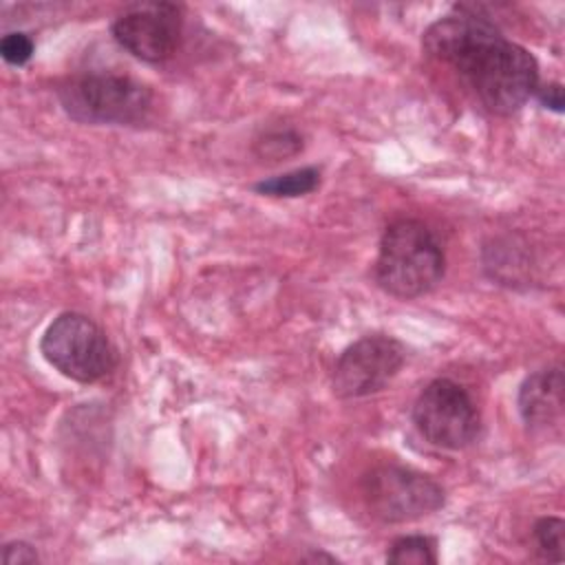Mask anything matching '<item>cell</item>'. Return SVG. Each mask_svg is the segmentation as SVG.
Listing matches in <instances>:
<instances>
[{"label": "cell", "instance_id": "1", "mask_svg": "<svg viewBox=\"0 0 565 565\" xmlns=\"http://www.w3.org/2000/svg\"><path fill=\"white\" fill-rule=\"evenodd\" d=\"M422 46L435 62L457 71L492 115L521 110L539 86L534 55L472 11L459 9L433 22Z\"/></svg>", "mask_w": 565, "mask_h": 565}, {"label": "cell", "instance_id": "2", "mask_svg": "<svg viewBox=\"0 0 565 565\" xmlns=\"http://www.w3.org/2000/svg\"><path fill=\"white\" fill-rule=\"evenodd\" d=\"M446 256L435 232L417 218L393 221L375 258V282L395 298H417L444 278Z\"/></svg>", "mask_w": 565, "mask_h": 565}, {"label": "cell", "instance_id": "3", "mask_svg": "<svg viewBox=\"0 0 565 565\" xmlns=\"http://www.w3.org/2000/svg\"><path fill=\"white\" fill-rule=\"evenodd\" d=\"M62 108L82 124H139L150 106L152 90L117 73L77 75L60 86Z\"/></svg>", "mask_w": 565, "mask_h": 565}, {"label": "cell", "instance_id": "4", "mask_svg": "<svg viewBox=\"0 0 565 565\" xmlns=\"http://www.w3.org/2000/svg\"><path fill=\"white\" fill-rule=\"evenodd\" d=\"M40 351L62 375L82 384L97 382L117 366V351L108 335L77 311H64L53 318L42 333Z\"/></svg>", "mask_w": 565, "mask_h": 565}, {"label": "cell", "instance_id": "5", "mask_svg": "<svg viewBox=\"0 0 565 565\" xmlns=\"http://www.w3.org/2000/svg\"><path fill=\"white\" fill-rule=\"evenodd\" d=\"M366 510L384 523L415 521L444 505V488L411 468L380 466L362 477Z\"/></svg>", "mask_w": 565, "mask_h": 565}, {"label": "cell", "instance_id": "6", "mask_svg": "<svg viewBox=\"0 0 565 565\" xmlns=\"http://www.w3.org/2000/svg\"><path fill=\"white\" fill-rule=\"evenodd\" d=\"M413 424L428 444L461 450L470 446L479 433V411L461 384L439 377L417 395Z\"/></svg>", "mask_w": 565, "mask_h": 565}, {"label": "cell", "instance_id": "7", "mask_svg": "<svg viewBox=\"0 0 565 565\" xmlns=\"http://www.w3.org/2000/svg\"><path fill=\"white\" fill-rule=\"evenodd\" d=\"M406 351L391 335H366L342 351L333 366V393L342 399L382 391L402 369Z\"/></svg>", "mask_w": 565, "mask_h": 565}, {"label": "cell", "instance_id": "8", "mask_svg": "<svg viewBox=\"0 0 565 565\" xmlns=\"http://www.w3.org/2000/svg\"><path fill=\"white\" fill-rule=\"evenodd\" d=\"M110 33L132 57L159 64L174 55L181 40V11L172 2H146L115 18Z\"/></svg>", "mask_w": 565, "mask_h": 565}, {"label": "cell", "instance_id": "9", "mask_svg": "<svg viewBox=\"0 0 565 565\" xmlns=\"http://www.w3.org/2000/svg\"><path fill=\"white\" fill-rule=\"evenodd\" d=\"M563 388L561 366H547L527 375L516 399L523 422L532 428L556 426L563 415Z\"/></svg>", "mask_w": 565, "mask_h": 565}, {"label": "cell", "instance_id": "10", "mask_svg": "<svg viewBox=\"0 0 565 565\" xmlns=\"http://www.w3.org/2000/svg\"><path fill=\"white\" fill-rule=\"evenodd\" d=\"M318 185H320V170L313 166H307V168H298V170H291V172H285L278 177H269V179L256 183L254 190L260 194H267V196L291 199V196H305V194L313 192Z\"/></svg>", "mask_w": 565, "mask_h": 565}, {"label": "cell", "instance_id": "11", "mask_svg": "<svg viewBox=\"0 0 565 565\" xmlns=\"http://www.w3.org/2000/svg\"><path fill=\"white\" fill-rule=\"evenodd\" d=\"M391 565H433L437 563V543L424 534L399 536L386 552Z\"/></svg>", "mask_w": 565, "mask_h": 565}, {"label": "cell", "instance_id": "12", "mask_svg": "<svg viewBox=\"0 0 565 565\" xmlns=\"http://www.w3.org/2000/svg\"><path fill=\"white\" fill-rule=\"evenodd\" d=\"M563 530H565V523L558 516H543L534 523L532 536L543 558L554 563L563 561Z\"/></svg>", "mask_w": 565, "mask_h": 565}, {"label": "cell", "instance_id": "13", "mask_svg": "<svg viewBox=\"0 0 565 565\" xmlns=\"http://www.w3.org/2000/svg\"><path fill=\"white\" fill-rule=\"evenodd\" d=\"M300 148H302V139L294 130H274L256 141V154L271 161L294 157L300 152Z\"/></svg>", "mask_w": 565, "mask_h": 565}, {"label": "cell", "instance_id": "14", "mask_svg": "<svg viewBox=\"0 0 565 565\" xmlns=\"http://www.w3.org/2000/svg\"><path fill=\"white\" fill-rule=\"evenodd\" d=\"M33 40L22 33V31H13V33H7L2 40H0V55L7 64L11 66H22L31 60L33 55Z\"/></svg>", "mask_w": 565, "mask_h": 565}, {"label": "cell", "instance_id": "15", "mask_svg": "<svg viewBox=\"0 0 565 565\" xmlns=\"http://www.w3.org/2000/svg\"><path fill=\"white\" fill-rule=\"evenodd\" d=\"M38 561H40V556H38L35 547L24 541L7 543L2 550V563H7V565H31Z\"/></svg>", "mask_w": 565, "mask_h": 565}, {"label": "cell", "instance_id": "16", "mask_svg": "<svg viewBox=\"0 0 565 565\" xmlns=\"http://www.w3.org/2000/svg\"><path fill=\"white\" fill-rule=\"evenodd\" d=\"M534 95H536V99H539L545 108H550V110H554V113H563L565 97H563V86H561L558 82H550V84L536 86Z\"/></svg>", "mask_w": 565, "mask_h": 565}, {"label": "cell", "instance_id": "17", "mask_svg": "<svg viewBox=\"0 0 565 565\" xmlns=\"http://www.w3.org/2000/svg\"><path fill=\"white\" fill-rule=\"evenodd\" d=\"M302 561H327V563H333L335 556H329V554H322V552H313V554L302 556Z\"/></svg>", "mask_w": 565, "mask_h": 565}]
</instances>
